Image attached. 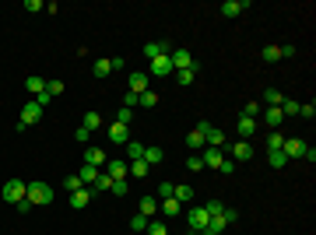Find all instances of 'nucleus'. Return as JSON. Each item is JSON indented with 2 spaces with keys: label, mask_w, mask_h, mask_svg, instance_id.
<instances>
[{
  "label": "nucleus",
  "mask_w": 316,
  "mask_h": 235,
  "mask_svg": "<svg viewBox=\"0 0 316 235\" xmlns=\"http://www.w3.org/2000/svg\"><path fill=\"white\" fill-rule=\"evenodd\" d=\"M25 200L32 204V207H46V204H53L56 200V193H53V186L50 183H28V193H25Z\"/></svg>",
  "instance_id": "obj_1"
},
{
  "label": "nucleus",
  "mask_w": 316,
  "mask_h": 235,
  "mask_svg": "<svg viewBox=\"0 0 316 235\" xmlns=\"http://www.w3.org/2000/svg\"><path fill=\"white\" fill-rule=\"evenodd\" d=\"M25 193H28V183H25V179H7L4 189H0V197H4L7 204H21Z\"/></svg>",
  "instance_id": "obj_2"
},
{
  "label": "nucleus",
  "mask_w": 316,
  "mask_h": 235,
  "mask_svg": "<svg viewBox=\"0 0 316 235\" xmlns=\"http://www.w3.org/2000/svg\"><path fill=\"white\" fill-rule=\"evenodd\" d=\"M186 221H190V232L201 235V232L208 228V221H211V218H208V211H204V207H190V211H186Z\"/></svg>",
  "instance_id": "obj_3"
},
{
  "label": "nucleus",
  "mask_w": 316,
  "mask_h": 235,
  "mask_svg": "<svg viewBox=\"0 0 316 235\" xmlns=\"http://www.w3.org/2000/svg\"><path fill=\"white\" fill-rule=\"evenodd\" d=\"M39 120H43V105H39L35 98H32V102H25V109H21V120H18V123L32 127V123H39Z\"/></svg>",
  "instance_id": "obj_4"
},
{
  "label": "nucleus",
  "mask_w": 316,
  "mask_h": 235,
  "mask_svg": "<svg viewBox=\"0 0 316 235\" xmlns=\"http://www.w3.org/2000/svg\"><path fill=\"white\" fill-rule=\"evenodd\" d=\"M211 123H197V130H190L186 134V147H193V151H204L208 147V141H204V130H208Z\"/></svg>",
  "instance_id": "obj_5"
},
{
  "label": "nucleus",
  "mask_w": 316,
  "mask_h": 235,
  "mask_svg": "<svg viewBox=\"0 0 316 235\" xmlns=\"http://www.w3.org/2000/svg\"><path fill=\"white\" fill-rule=\"evenodd\" d=\"M169 60H172V70H193V53L190 49H172Z\"/></svg>",
  "instance_id": "obj_6"
},
{
  "label": "nucleus",
  "mask_w": 316,
  "mask_h": 235,
  "mask_svg": "<svg viewBox=\"0 0 316 235\" xmlns=\"http://www.w3.org/2000/svg\"><path fill=\"white\" fill-rule=\"evenodd\" d=\"M105 172H109L112 179H127V176H130V162H127V158H109V162H105Z\"/></svg>",
  "instance_id": "obj_7"
},
{
  "label": "nucleus",
  "mask_w": 316,
  "mask_h": 235,
  "mask_svg": "<svg viewBox=\"0 0 316 235\" xmlns=\"http://www.w3.org/2000/svg\"><path fill=\"white\" fill-rule=\"evenodd\" d=\"M306 141H299V137H285V144H281V151H285V158H302L306 154Z\"/></svg>",
  "instance_id": "obj_8"
},
{
  "label": "nucleus",
  "mask_w": 316,
  "mask_h": 235,
  "mask_svg": "<svg viewBox=\"0 0 316 235\" xmlns=\"http://www.w3.org/2000/svg\"><path fill=\"white\" fill-rule=\"evenodd\" d=\"M204 169H221V162H225V151L221 147H204Z\"/></svg>",
  "instance_id": "obj_9"
},
{
  "label": "nucleus",
  "mask_w": 316,
  "mask_h": 235,
  "mask_svg": "<svg viewBox=\"0 0 316 235\" xmlns=\"http://www.w3.org/2000/svg\"><path fill=\"white\" fill-rule=\"evenodd\" d=\"M243 11H250V0H225V4H221L225 18H239Z\"/></svg>",
  "instance_id": "obj_10"
},
{
  "label": "nucleus",
  "mask_w": 316,
  "mask_h": 235,
  "mask_svg": "<svg viewBox=\"0 0 316 235\" xmlns=\"http://www.w3.org/2000/svg\"><path fill=\"white\" fill-rule=\"evenodd\" d=\"M105 162H109V158H105V151H102V147H92V144L85 147V165H95V169H102Z\"/></svg>",
  "instance_id": "obj_11"
},
{
  "label": "nucleus",
  "mask_w": 316,
  "mask_h": 235,
  "mask_svg": "<svg viewBox=\"0 0 316 235\" xmlns=\"http://www.w3.org/2000/svg\"><path fill=\"white\" fill-rule=\"evenodd\" d=\"M232 158H235V162H250V158H253V144H250V141H235V144H232Z\"/></svg>",
  "instance_id": "obj_12"
},
{
  "label": "nucleus",
  "mask_w": 316,
  "mask_h": 235,
  "mask_svg": "<svg viewBox=\"0 0 316 235\" xmlns=\"http://www.w3.org/2000/svg\"><path fill=\"white\" fill-rule=\"evenodd\" d=\"M169 70H172V60H169V53H162V56H155V60H151V74H155V77H165Z\"/></svg>",
  "instance_id": "obj_13"
},
{
  "label": "nucleus",
  "mask_w": 316,
  "mask_h": 235,
  "mask_svg": "<svg viewBox=\"0 0 316 235\" xmlns=\"http://www.w3.org/2000/svg\"><path fill=\"white\" fill-rule=\"evenodd\" d=\"M235 130H239V141H250V137L257 134V120H250V116H239Z\"/></svg>",
  "instance_id": "obj_14"
},
{
  "label": "nucleus",
  "mask_w": 316,
  "mask_h": 235,
  "mask_svg": "<svg viewBox=\"0 0 316 235\" xmlns=\"http://www.w3.org/2000/svg\"><path fill=\"white\" fill-rule=\"evenodd\" d=\"M158 211H162L165 218H179V214H183V204H179L176 197H165L162 204H158Z\"/></svg>",
  "instance_id": "obj_15"
},
{
  "label": "nucleus",
  "mask_w": 316,
  "mask_h": 235,
  "mask_svg": "<svg viewBox=\"0 0 316 235\" xmlns=\"http://www.w3.org/2000/svg\"><path fill=\"white\" fill-rule=\"evenodd\" d=\"M109 141H112V144H127V141H130V127L112 123V127H109Z\"/></svg>",
  "instance_id": "obj_16"
},
{
  "label": "nucleus",
  "mask_w": 316,
  "mask_h": 235,
  "mask_svg": "<svg viewBox=\"0 0 316 235\" xmlns=\"http://www.w3.org/2000/svg\"><path fill=\"white\" fill-rule=\"evenodd\" d=\"M67 197H70V207H88V200H92V189H88V186H81V189L67 193Z\"/></svg>",
  "instance_id": "obj_17"
},
{
  "label": "nucleus",
  "mask_w": 316,
  "mask_h": 235,
  "mask_svg": "<svg viewBox=\"0 0 316 235\" xmlns=\"http://www.w3.org/2000/svg\"><path fill=\"white\" fill-rule=\"evenodd\" d=\"M162 53H169V43H165V39H155V43H148V46H144V56H148V60L162 56Z\"/></svg>",
  "instance_id": "obj_18"
},
{
  "label": "nucleus",
  "mask_w": 316,
  "mask_h": 235,
  "mask_svg": "<svg viewBox=\"0 0 316 235\" xmlns=\"http://www.w3.org/2000/svg\"><path fill=\"white\" fill-rule=\"evenodd\" d=\"M130 92H134V95H141V92H148V74H144V70H137V74H130Z\"/></svg>",
  "instance_id": "obj_19"
},
{
  "label": "nucleus",
  "mask_w": 316,
  "mask_h": 235,
  "mask_svg": "<svg viewBox=\"0 0 316 235\" xmlns=\"http://www.w3.org/2000/svg\"><path fill=\"white\" fill-rule=\"evenodd\" d=\"M123 147H127V162H141L144 158V144L141 141H127Z\"/></svg>",
  "instance_id": "obj_20"
},
{
  "label": "nucleus",
  "mask_w": 316,
  "mask_h": 235,
  "mask_svg": "<svg viewBox=\"0 0 316 235\" xmlns=\"http://www.w3.org/2000/svg\"><path fill=\"white\" fill-rule=\"evenodd\" d=\"M263 102H267V109H281L285 95H281L278 88H267V92H263Z\"/></svg>",
  "instance_id": "obj_21"
},
{
  "label": "nucleus",
  "mask_w": 316,
  "mask_h": 235,
  "mask_svg": "<svg viewBox=\"0 0 316 235\" xmlns=\"http://www.w3.org/2000/svg\"><path fill=\"white\" fill-rule=\"evenodd\" d=\"M144 162L148 165H162L165 162V151L162 147H144Z\"/></svg>",
  "instance_id": "obj_22"
},
{
  "label": "nucleus",
  "mask_w": 316,
  "mask_h": 235,
  "mask_svg": "<svg viewBox=\"0 0 316 235\" xmlns=\"http://www.w3.org/2000/svg\"><path fill=\"white\" fill-rule=\"evenodd\" d=\"M25 88H28V95H35V98H39V95L46 92V81H43V77H35V74H32L28 81H25Z\"/></svg>",
  "instance_id": "obj_23"
},
{
  "label": "nucleus",
  "mask_w": 316,
  "mask_h": 235,
  "mask_svg": "<svg viewBox=\"0 0 316 235\" xmlns=\"http://www.w3.org/2000/svg\"><path fill=\"white\" fill-rule=\"evenodd\" d=\"M77 179H81L85 186H92V183L99 179V169H95V165H81V172H77Z\"/></svg>",
  "instance_id": "obj_24"
},
{
  "label": "nucleus",
  "mask_w": 316,
  "mask_h": 235,
  "mask_svg": "<svg viewBox=\"0 0 316 235\" xmlns=\"http://www.w3.org/2000/svg\"><path fill=\"white\" fill-rule=\"evenodd\" d=\"M92 74H95V77H109V74H112V63L102 56V60H95V63H92Z\"/></svg>",
  "instance_id": "obj_25"
},
{
  "label": "nucleus",
  "mask_w": 316,
  "mask_h": 235,
  "mask_svg": "<svg viewBox=\"0 0 316 235\" xmlns=\"http://www.w3.org/2000/svg\"><path fill=\"white\" fill-rule=\"evenodd\" d=\"M109 186H112V176H109V172H99V179L92 183V193H105Z\"/></svg>",
  "instance_id": "obj_26"
},
{
  "label": "nucleus",
  "mask_w": 316,
  "mask_h": 235,
  "mask_svg": "<svg viewBox=\"0 0 316 235\" xmlns=\"http://www.w3.org/2000/svg\"><path fill=\"white\" fill-rule=\"evenodd\" d=\"M263 120H267V127H270V130H278L285 116H281V109H267V112H263Z\"/></svg>",
  "instance_id": "obj_27"
},
{
  "label": "nucleus",
  "mask_w": 316,
  "mask_h": 235,
  "mask_svg": "<svg viewBox=\"0 0 316 235\" xmlns=\"http://www.w3.org/2000/svg\"><path fill=\"white\" fill-rule=\"evenodd\" d=\"M148 172H151V165H148L144 158H141V162H130V176H134V179H144Z\"/></svg>",
  "instance_id": "obj_28"
},
{
  "label": "nucleus",
  "mask_w": 316,
  "mask_h": 235,
  "mask_svg": "<svg viewBox=\"0 0 316 235\" xmlns=\"http://www.w3.org/2000/svg\"><path fill=\"white\" fill-rule=\"evenodd\" d=\"M221 232H225V221H221V214H218V218L208 221V228H204L201 235H221Z\"/></svg>",
  "instance_id": "obj_29"
},
{
  "label": "nucleus",
  "mask_w": 316,
  "mask_h": 235,
  "mask_svg": "<svg viewBox=\"0 0 316 235\" xmlns=\"http://www.w3.org/2000/svg\"><path fill=\"white\" fill-rule=\"evenodd\" d=\"M172 197H176L179 204H190V200H193V189H190V186H172Z\"/></svg>",
  "instance_id": "obj_30"
},
{
  "label": "nucleus",
  "mask_w": 316,
  "mask_h": 235,
  "mask_svg": "<svg viewBox=\"0 0 316 235\" xmlns=\"http://www.w3.org/2000/svg\"><path fill=\"white\" fill-rule=\"evenodd\" d=\"M155 105H158V92H151V88L141 92V109H155Z\"/></svg>",
  "instance_id": "obj_31"
},
{
  "label": "nucleus",
  "mask_w": 316,
  "mask_h": 235,
  "mask_svg": "<svg viewBox=\"0 0 316 235\" xmlns=\"http://www.w3.org/2000/svg\"><path fill=\"white\" fill-rule=\"evenodd\" d=\"M155 211H158V200H155V197H141V214H144V218H151Z\"/></svg>",
  "instance_id": "obj_32"
},
{
  "label": "nucleus",
  "mask_w": 316,
  "mask_h": 235,
  "mask_svg": "<svg viewBox=\"0 0 316 235\" xmlns=\"http://www.w3.org/2000/svg\"><path fill=\"white\" fill-rule=\"evenodd\" d=\"M281 144H285L281 130H270V134H267V147H270V151H281Z\"/></svg>",
  "instance_id": "obj_33"
},
{
  "label": "nucleus",
  "mask_w": 316,
  "mask_h": 235,
  "mask_svg": "<svg viewBox=\"0 0 316 235\" xmlns=\"http://www.w3.org/2000/svg\"><path fill=\"white\" fill-rule=\"evenodd\" d=\"M102 127V116L92 109V112H85V130H99Z\"/></svg>",
  "instance_id": "obj_34"
},
{
  "label": "nucleus",
  "mask_w": 316,
  "mask_h": 235,
  "mask_svg": "<svg viewBox=\"0 0 316 235\" xmlns=\"http://www.w3.org/2000/svg\"><path fill=\"white\" fill-rule=\"evenodd\" d=\"M267 162H270L274 169H285V165H288V158H285V151H270V154H267Z\"/></svg>",
  "instance_id": "obj_35"
},
{
  "label": "nucleus",
  "mask_w": 316,
  "mask_h": 235,
  "mask_svg": "<svg viewBox=\"0 0 316 235\" xmlns=\"http://www.w3.org/2000/svg\"><path fill=\"white\" fill-rule=\"evenodd\" d=\"M281 116H299V102L295 98H285L281 102Z\"/></svg>",
  "instance_id": "obj_36"
},
{
  "label": "nucleus",
  "mask_w": 316,
  "mask_h": 235,
  "mask_svg": "<svg viewBox=\"0 0 316 235\" xmlns=\"http://www.w3.org/2000/svg\"><path fill=\"white\" fill-rule=\"evenodd\" d=\"M148 221H151V218H144V214H134V218H130V228H134V232H148Z\"/></svg>",
  "instance_id": "obj_37"
},
{
  "label": "nucleus",
  "mask_w": 316,
  "mask_h": 235,
  "mask_svg": "<svg viewBox=\"0 0 316 235\" xmlns=\"http://www.w3.org/2000/svg\"><path fill=\"white\" fill-rule=\"evenodd\" d=\"M263 60H267V63H278V60H281V49H278V46H263Z\"/></svg>",
  "instance_id": "obj_38"
},
{
  "label": "nucleus",
  "mask_w": 316,
  "mask_h": 235,
  "mask_svg": "<svg viewBox=\"0 0 316 235\" xmlns=\"http://www.w3.org/2000/svg\"><path fill=\"white\" fill-rule=\"evenodd\" d=\"M193 77H197V70H176V81L186 88V85H193Z\"/></svg>",
  "instance_id": "obj_39"
},
{
  "label": "nucleus",
  "mask_w": 316,
  "mask_h": 235,
  "mask_svg": "<svg viewBox=\"0 0 316 235\" xmlns=\"http://www.w3.org/2000/svg\"><path fill=\"white\" fill-rule=\"evenodd\" d=\"M148 235H169L165 221H148Z\"/></svg>",
  "instance_id": "obj_40"
},
{
  "label": "nucleus",
  "mask_w": 316,
  "mask_h": 235,
  "mask_svg": "<svg viewBox=\"0 0 316 235\" xmlns=\"http://www.w3.org/2000/svg\"><path fill=\"white\" fill-rule=\"evenodd\" d=\"M116 123L130 127V123H134V109H120V112H116Z\"/></svg>",
  "instance_id": "obj_41"
},
{
  "label": "nucleus",
  "mask_w": 316,
  "mask_h": 235,
  "mask_svg": "<svg viewBox=\"0 0 316 235\" xmlns=\"http://www.w3.org/2000/svg\"><path fill=\"white\" fill-rule=\"evenodd\" d=\"M186 169H190V172H201V169H204V158H201V154H190V158H186Z\"/></svg>",
  "instance_id": "obj_42"
},
{
  "label": "nucleus",
  "mask_w": 316,
  "mask_h": 235,
  "mask_svg": "<svg viewBox=\"0 0 316 235\" xmlns=\"http://www.w3.org/2000/svg\"><path fill=\"white\" fill-rule=\"evenodd\" d=\"M109 189L116 193V197H123V193L130 189V183H127V179H112V186H109Z\"/></svg>",
  "instance_id": "obj_43"
},
{
  "label": "nucleus",
  "mask_w": 316,
  "mask_h": 235,
  "mask_svg": "<svg viewBox=\"0 0 316 235\" xmlns=\"http://www.w3.org/2000/svg\"><path fill=\"white\" fill-rule=\"evenodd\" d=\"M81 186H85V183L77 179V176H67V179H63V189H67V193H74V189H81Z\"/></svg>",
  "instance_id": "obj_44"
},
{
  "label": "nucleus",
  "mask_w": 316,
  "mask_h": 235,
  "mask_svg": "<svg viewBox=\"0 0 316 235\" xmlns=\"http://www.w3.org/2000/svg\"><path fill=\"white\" fill-rule=\"evenodd\" d=\"M137 105H141V95L127 92V95H123V109H137Z\"/></svg>",
  "instance_id": "obj_45"
},
{
  "label": "nucleus",
  "mask_w": 316,
  "mask_h": 235,
  "mask_svg": "<svg viewBox=\"0 0 316 235\" xmlns=\"http://www.w3.org/2000/svg\"><path fill=\"white\" fill-rule=\"evenodd\" d=\"M204 211H208V218H218V214L225 211V204H221V200H211V204H208Z\"/></svg>",
  "instance_id": "obj_46"
},
{
  "label": "nucleus",
  "mask_w": 316,
  "mask_h": 235,
  "mask_svg": "<svg viewBox=\"0 0 316 235\" xmlns=\"http://www.w3.org/2000/svg\"><path fill=\"white\" fill-rule=\"evenodd\" d=\"M158 197H162V200H165V197H172V183H169V179L158 183Z\"/></svg>",
  "instance_id": "obj_47"
},
{
  "label": "nucleus",
  "mask_w": 316,
  "mask_h": 235,
  "mask_svg": "<svg viewBox=\"0 0 316 235\" xmlns=\"http://www.w3.org/2000/svg\"><path fill=\"white\" fill-rule=\"evenodd\" d=\"M63 92V81H46V95L53 98V95H60Z\"/></svg>",
  "instance_id": "obj_48"
},
{
  "label": "nucleus",
  "mask_w": 316,
  "mask_h": 235,
  "mask_svg": "<svg viewBox=\"0 0 316 235\" xmlns=\"http://www.w3.org/2000/svg\"><path fill=\"white\" fill-rule=\"evenodd\" d=\"M243 116H250V120H257V116H260V105H257V102H246Z\"/></svg>",
  "instance_id": "obj_49"
},
{
  "label": "nucleus",
  "mask_w": 316,
  "mask_h": 235,
  "mask_svg": "<svg viewBox=\"0 0 316 235\" xmlns=\"http://www.w3.org/2000/svg\"><path fill=\"white\" fill-rule=\"evenodd\" d=\"M299 116H306V120H313V116H316V105H313V102L299 105Z\"/></svg>",
  "instance_id": "obj_50"
},
{
  "label": "nucleus",
  "mask_w": 316,
  "mask_h": 235,
  "mask_svg": "<svg viewBox=\"0 0 316 235\" xmlns=\"http://www.w3.org/2000/svg\"><path fill=\"white\" fill-rule=\"evenodd\" d=\"M235 218H239V211H232V207H225V211H221V221H225V225H232Z\"/></svg>",
  "instance_id": "obj_51"
},
{
  "label": "nucleus",
  "mask_w": 316,
  "mask_h": 235,
  "mask_svg": "<svg viewBox=\"0 0 316 235\" xmlns=\"http://www.w3.org/2000/svg\"><path fill=\"white\" fill-rule=\"evenodd\" d=\"M74 137H77V141H81V144L88 147V137H92V130H85V127H77V134H74Z\"/></svg>",
  "instance_id": "obj_52"
},
{
  "label": "nucleus",
  "mask_w": 316,
  "mask_h": 235,
  "mask_svg": "<svg viewBox=\"0 0 316 235\" xmlns=\"http://www.w3.org/2000/svg\"><path fill=\"white\" fill-rule=\"evenodd\" d=\"M25 7H28V11H46L43 0H25Z\"/></svg>",
  "instance_id": "obj_53"
},
{
  "label": "nucleus",
  "mask_w": 316,
  "mask_h": 235,
  "mask_svg": "<svg viewBox=\"0 0 316 235\" xmlns=\"http://www.w3.org/2000/svg\"><path fill=\"white\" fill-rule=\"evenodd\" d=\"M218 172H225V176H232V172H235V162H228V158H225V162H221V169H218Z\"/></svg>",
  "instance_id": "obj_54"
},
{
  "label": "nucleus",
  "mask_w": 316,
  "mask_h": 235,
  "mask_svg": "<svg viewBox=\"0 0 316 235\" xmlns=\"http://www.w3.org/2000/svg\"><path fill=\"white\" fill-rule=\"evenodd\" d=\"M186 235H197V232H186Z\"/></svg>",
  "instance_id": "obj_55"
}]
</instances>
